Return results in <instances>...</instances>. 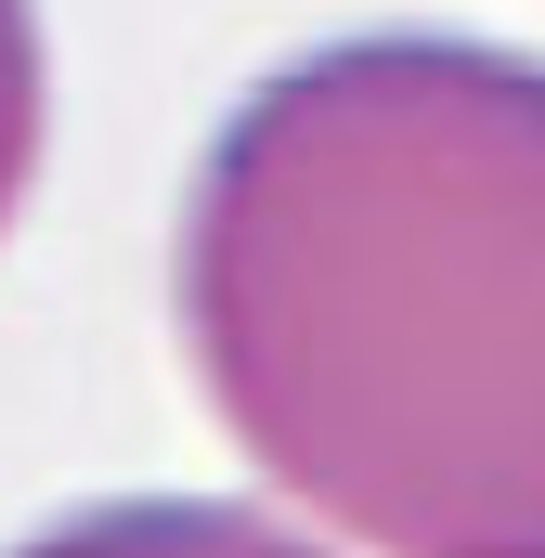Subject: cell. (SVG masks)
I'll return each mask as SVG.
<instances>
[{
	"label": "cell",
	"mask_w": 545,
	"mask_h": 558,
	"mask_svg": "<svg viewBox=\"0 0 545 558\" xmlns=\"http://www.w3.org/2000/svg\"><path fill=\"white\" fill-rule=\"evenodd\" d=\"M169 312L338 558H545V52L338 26L221 105Z\"/></svg>",
	"instance_id": "1"
},
{
	"label": "cell",
	"mask_w": 545,
	"mask_h": 558,
	"mask_svg": "<svg viewBox=\"0 0 545 558\" xmlns=\"http://www.w3.org/2000/svg\"><path fill=\"white\" fill-rule=\"evenodd\" d=\"M0 558H338V546L272 507H221V494H105V507L39 520Z\"/></svg>",
	"instance_id": "2"
},
{
	"label": "cell",
	"mask_w": 545,
	"mask_h": 558,
	"mask_svg": "<svg viewBox=\"0 0 545 558\" xmlns=\"http://www.w3.org/2000/svg\"><path fill=\"white\" fill-rule=\"evenodd\" d=\"M39 131H52V52H39V0H0V234L39 182Z\"/></svg>",
	"instance_id": "3"
}]
</instances>
